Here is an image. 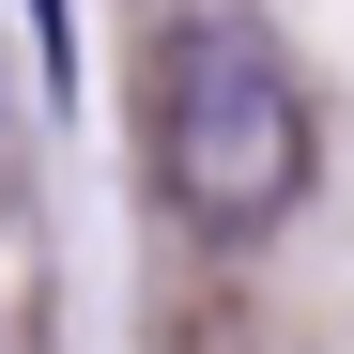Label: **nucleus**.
<instances>
[{
    "label": "nucleus",
    "mask_w": 354,
    "mask_h": 354,
    "mask_svg": "<svg viewBox=\"0 0 354 354\" xmlns=\"http://www.w3.org/2000/svg\"><path fill=\"white\" fill-rule=\"evenodd\" d=\"M154 185L201 247H262L308 201V77L262 16H169L154 31Z\"/></svg>",
    "instance_id": "nucleus-1"
},
{
    "label": "nucleus",
    "mask_w": 354,
    "mask_h": 354,
    "mask_svg": "<svg viewBox=\"0 0 354 354\" xmlns=\"http://www.w3.org/2000/svg\"><path fill=\"white\" fill-rule=\"evenodd\" d=\"M31 31H46V77H77V31H62V0H31Z\"/></svg>",
    "instance_id": "nucleus-2"
},
{
    "label": "nucleus",
    "mask_w": 354,
    "mask_h": 354,
    "mask_svg": "<svg viewBox=\"0 0 354 354\" xmlns=\"http://www.w3.org/2000/svg\"><path fill=\"white\" fill-rule=\"evenodd\" d=\"M0 169H16V108H0Z\"/></svg>",
    "instance_id": "nucleus-3"
}]
</instances>
